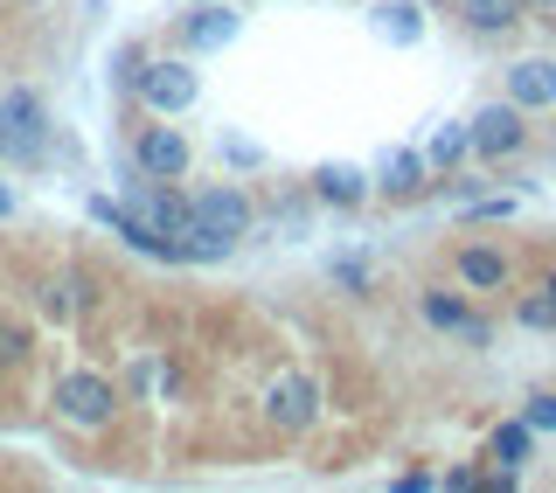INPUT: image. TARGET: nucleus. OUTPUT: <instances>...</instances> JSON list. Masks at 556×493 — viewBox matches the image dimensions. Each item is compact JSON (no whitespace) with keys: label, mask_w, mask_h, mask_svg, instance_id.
Masks as SVG:
<instances>
[{"label":"nucleus","mask_w":556,"mask_h":493,"mask_svg":"<svg viewBox=\"0 0 556 493\" xmlns=\"http://www.w3.org/2000/svg\"><path fill=\"white\" fill-rule=\"evenodd\" d=\"M56 410L70 417V425L98 431V425H112V410H118V390H112L104 376H91V368H77V376H63V382H56Z\"/></svg>","instance_id":"1"},{"label":"nucleus","mask_w":556,"mask_h":493,"mask_svg":"<svg viewBox=\"0 0 556 493\" xmlns=\"http://www.w3.org/2000/svg\"><path fill=\"white\" fill-rule=\"evenodd\" d=\"M265 417L278 431H306L313 417H320V390H313V376H278L265 390Z\"/></svg>","instance_id":"2"},{"label":"nucleus","mask_w":556,"mask_h":493,"mask_svg":"<svg viewBox=\"0 0 556 493\" xmlns=\"http://www.w3.org/2000/svg\"><path fill=\"white\" fill-rule=\"evenodd\" d=\"M0 153H14V161H35V153H42V104L28 91H14L0 104Z\"/></svg>","instance_id":"3"},{"label":"nucleus","mask_w":556,"mask_h":493,"mask_svg":"<svg viewBox=\"0 0 556 493\" xmlns=\"http://www.w3.org/2000/svg\"><path fill=\"white\" fill-rule=\"evenodd\" d=\"M188 208H195V230L216 237V243H237L251 230V208H243V195H230V188H208V195H195Z\"/></svg>","instance_id":"4"},{"label":"nucleus","mask_w":556,"mask_h":493,"mask_svg":"<svg viewBox=\"0 0 556 493\" xmlns=\"http://www.w3.org/2000/svg\"><path fill=\"white\" fill-rule=\"evenodd\" d=\"M139 91H147L153 112H188V104L202 98V77L188 63H153L147 77H139Z\"/></svg>","instance_id":"5"},{"label":"nucleus","mask_w":556,"mask_h":493,"mask_svg":"<svg viewBox=\"0 0 556 493\" xmlns=\"http://www.w3.org/2000/svg\"><path fill=\"white\" fill-rule=\"evenodd\" d=\"M466 147H480V153H515V147H521V112H515V104H486L480 118H466Z\"/></svg>","instance_id":"6"},{"label":"nucleus","mask_w":556,"mask_h":493,"mask_svg":"<svg viewBox=\"0 0 556 493\" xmlns=\"http://www.w3.org/2000/svg\"><path fill=\"white\" fill-rule=\"evenodd\" d=\"M139 167H147V174H161V181H174V174H188V139L181 132H147V139H139Z\"/></svg>","instance_id":"7"},{"label":"nucleus","mask_w":556,"mask_h":493,"mask_svg":"<svg viewBox=\"0 0 556 493\" xmlns=\"http://www.w3.org/2000/svg\"><path fill=\"white\" fill-rule=\"evenodd\" d=\"M508 91H515V104H556V63H515Z\"/></svg>","instance_id":"8"},{"label":"nucleus","mask_w":556,"mask_h":493,"mask_svg":"<svg viewBox=\"0 0 556 493\" xmlns=\"http://www.w3.org/2000/svg\"><path fill=\"white\" fill-rule=\"evenodd\" d=\"M230 35H237V14L230 8H202L195 22H188V42H195V49H223Z\"/></svg>","instance_id":"9"},{"label":"nucleus","mask_w":556,"mask_h":493,"mask_svg":"<svg viewBox=\"0 0 556 493\" xmlns=\"http://www.w3.org/2000/svg\"><path fill=\"white\" fill-rule=\"evenodd\" d=\"M459 278H466L473 292H494L501 278H508V264H501L494 251H459Z\"/></svg>","instance_id":"10"},{"label":"nucleus","mask_w":556,"mask_h":493,"mask_svg":"<svg viewBox=\"0 0 556 493\" xmlns=\"http://www.w3.org/2000/svg\"><path fill=\"white\" fill-rule=\"evenodd\" d=\"M362 188H369V181H362L355 167H320V195L327 202H362Z\"/></svg>","instance_id":"11"},{"label":"nucleus","mask_w":556,"mask_h":493,"mask_svg":"<svg viewBox=\"0 0 556 493\" xmlns=\"http://www.w3.org/2000/svg\"><path fill=\"white\" fill-rule=\"evenodd\" d=\"M376 28L390 35V42H417V14L410 8H376Z\"/></svg>","instance_id":"12"},{"label":"nucleus","mask_w":556,"mask_h":493,"mask_svg":"<svg viewBox=\"0 0 556 493\" xmlns=\"http://www.w3.org/2000/svg\"><path fill=\"white\" fill-rule=\"evenodd\" d=\"M459 153H466V126H445V132L425 147V161H431V167H445V161H459Z\"/></svg>","instance_id":"13"},{"label":"nucleus","mask_w":556,"mask_h":493,"mask_svg":"<svg viewBox=\"0 0 556 493\" xmlns=\"http://www.w3.org/2000/svg\"><path fill=\"white\" fill-rule=\"evenodd\" d=\"M417 174H425L417 153H390V161H382V181H390V188H417Z\"/></svg>","instance_id":"14"},{"label":"nucleus","mask_w":556,"mask_h":493,"mask_svg":"<svg viewBox=\"0 0 556 493\" xmlns=\"http://www.w3.org/2000/svg\"><path fill=\"white\" fill-rule=\"evenodd\" d=\"M521 452H529V425H501V431H494V459H508V466H515Z\"/></svg>","instance_id":"15"},{"label":"nucleus","mask_w":556,"mask_h":493,"mask_svg":"<svg viewBox=\"0 0 556 493\" xmlns=\"http://www.w3.org/2000/svg\"><path fill=\"white\" fill-rule=\"evenodd\" d=\"M425 320L431 327H466V306L459 299H425Z\"/></svg>","instance_id":"16"},{"label":"nucleus","mask_w":556,"mask_h":493,"mask_svg":"<svg viewBox=\"0 0 556 493\" xmlns=\"http://www.w3.org/2000/svg\"><path fill=\"white\" fill-rule=\"evenodd\" d=\"M508 0H473V28H508Z\"/></svg>","instance_id":"17"},{"label":"nucleus","mask_w":556,"mask_h":493,"mask_svg":"<svg viewBox=\"0 0 556 493\" xmlns=\"http://www.w3.org/2000/svg\"><path fill=\"white\" fill-rule=\"evenodd\" d=\"M529 431H556V396H535L529 403V417H521Z\"/></svg>","instance_id":"18"},{"label":"nucleus","mask_w":556,"mask_h":493,"mask_svg":"<svg viewBox=\"0 0 556 493\" xmlns=\"http://www.w3.org/2000/svg\"><path fill=\"white\" fill-rule=\"evenodd\" d=\"M161 382H167V368H161V362H132V390H139V396L161 390Z\"/></svg>","instance_id":"19"},{"label":"nucleus","mask_w":556,"mask_h":493,"mask_svg":"<svg viewBox=\"0 0 556 493\" xmlns=\"http://www.w3.org/2000/svg\"><path fill=\"white\" fill-rule=\"evenodd\" d=\"M28 355V333L22 327H0V362H22Z\"/></svg>","instance_id":"20"},{"label":"nucleus","mask_w":556,"mask_h":493,"mask_svg":"<svg viewBox=\"0 0 556 493\" xmlns=\"http://www.w3.org/2000/svg\"><path fill=\"white\" fill-rule=\"evenodd\" d=\"M521 320H529V327H549L556 306H549V299H529V306H521Z\"/></svg>","instance_id":"21"},{"label":"nucleus","mask_w":556,"mask_h":493,"mask_svg":"<svg viewBox=\"0 0 556 493\" xmlns=\"http://www.w3.org/2000/svg\"><path fill=\"white\" fill-rule=\"evenodd\" d=\"M549 306H556V278H549Z\"/></svg>","instance_id":"22"},{"label":"nucleus","mask_w":556,"mask_h":493,"mask_svg":"<svg viewBox=\"0 0 556 493\" xmlns=\"http://www.w3.org/2000/svg\"><path fill=\"white\" fill-rule=\"evenodd\" d=\"M0 208H8V195H0Z\"/></svg>","instance_id":"23"}]
</instances>
